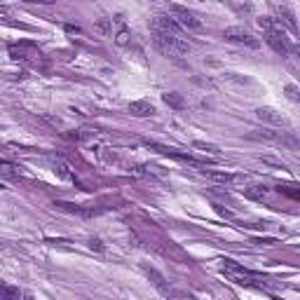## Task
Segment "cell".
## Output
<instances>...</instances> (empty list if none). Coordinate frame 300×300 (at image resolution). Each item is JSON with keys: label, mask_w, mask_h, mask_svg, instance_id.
Segmentation results:
<instances>
[{"label": "cell", "mask_w": 300, "mask_h": 300, "mask_svg": "<svg viewBox=\"0 0 300 300\" xmlns=\"http://www.w3.org/2000/svg\"><path fill=\"white\" fill-rule=\"evenodd\" d=\"M153 40L166 56H178V54H188L190 52V45L185 43L183 38L172 36V33H164V31H155L153 28Z\"/></svg>", "instance_id": "obj_1"}, {"label": "cell", "mask_w": 300, "mask_h": 300, "mask_svg": "<svg viewBox=\"0 0 300 300\" xmlns=\"http://www.w3.org/2000/svg\"><path fill=\"white\" fill-rule=\"evenodd\" d=\"M223 38H225L227 43H235V45H244V47H260V40H258L253 33H249L246 28H239V26H230L223 31Z\"/></svg>", "instance_id": "obj_2"}, {"label": "cell", "mask_w": 300, "mask_h": 300, "mask_svg": "<svg viewBox=\"0 0 300 300\" xmlns=\"http://www.w3.org/2000/svg\"><path fill=\"white\" fill-rule=\"evenodd\" d=\"M169 12H172V17L176 19V21L183 26V28H190V31H197V28H202V21L197 19L195 12H190L188 7L172 5V7H169Z\"/></svg>", "instance_id": "obj_3"}, {"label": "cell", "mask_w": 300, "mask_h": 300, "mask_svg": "<svg viewBox=\"0 0 300 300\" xmlns=\"http://www.w3.org/2000/svg\"><path fill=\"white\" fill-rule=\"evenodd\" d=\"M153 28H155V31L172 33V36H178V38L183 36V26L178 24V21L172 17V14H159V17H155Z\"/></svg>", "instance_id": "obj_4"}, {"label": "cell", "mask_w": 300, "mask_h": 300, "mask_svg": "<svg viewBox=\"0 0 300 300\" xmlns=\"http://www.w3.org/2000/svg\"><path fill=\"white\" fill-rule=\"evenodd\" d=\"M10 54L14 59H21V61H38L40 59V49L31 43H19V45H10Z\"/></svg>", "instance_id": "obj_5"}, {"label": "cell", "mask_w": 300, "mask_h": 300, "mask_svg": "<svg viewBox=\"0 0 300 300\" xmlns=\"http://www.w3.org/2000/svg\"><path fill=\"white\" fill-rule=\"evenodd\" d=\"M265 43L275 49L277 54H282V56L291 54V43H288V38L284 36L282 31H270V33H265Z\"/></svg>", "instance_id": "obj_6"}, {"label": "cell", "mask_w": 300, "mask_h": 300, "mask_svg": "<svg viewBox=\"0 0 300 300\" xmlns=\"http://www.w3.org/2000/svg\"><path fill=\"white\" fill-rule=\"evenodd\" d=\"M207 178L216 181V183H223V185H232V183H244L246 176L244 174H227V172H202Z\"/></svg>", "instance_id": "obj_7"}, {"label": "cell", "mask_w": 300, "mask_h": 300, "mask_svg": "<svg viewBox=\"0 0 300 300\" xmlns=\"http://www.w3.org/2000/svg\"><path fill=\"white\" fill-rule=\"evenodd\" d=\"M256 117H258V120H263V122H268V124H277V127H284V124H286V120H284V117L279 115L275 108H268V106L258 108Z\"/></svg>", "instance_id": "obj_8"}, {"label": "cell", "mask_w": 300, "mask_h": 300, "mask_svg": "<svg viewBox=\"0 0 300 300\" xmlns=\"http://www.w3.org/2000/svg\"><path fill=\"white\" fill-rule=\"evenodd\" d=\"M129 113L136 117H148L155 113V108H153V104H148V101H131V104H129Z\"/></svg>", "instance_id": "obj_9"}, {"label": "cell", "mask_w": 300, "mask_h": 300, "mask_svg": "<svg viewBox=\"0 0 300 300\" xmlns=\"http://www.w3.org/2000/svg\"><path fill=\"white\" fill-rule=\"evenodd\" d=\"M244 195L249 197V199H253V202H265L270 197V190L265 188V185H251V188L244 190Z\"/></svg>", "instance_id": "obj_10"}, {"label": "cell", "mask_w": 300, "mask_h": 300, "mask_svg": "<svg viewBox=\"0 0 300 300\" xmlns=\"http://www.w3.org/2000/svg\"><path fill=\"white\" fill-rule=\"evenodd\" d=\"M162 101H164L169 108H174V111H183V108H185V98L181 96V94H176V92L162 94Z\"/></svg>", "instance_id": "obj_11"}, {"label": "cell", "mask_w": 300, "mask_h": 300, "mask_svg": "<svg viewBox=\"0 0 300 300\" xmlns=\"http://www.w3.org/2000/svg\"><path fill=\"white\" fill-rule=\"evenodd\" d=\"M277 14H279V19H277L279 24H286L291 31H295V17H293V12H291L286 5H279V7H277Z\"/></svg>", "instance_id": "obj_12"}, {"label": "cell", "mask_w": 300, "mask_h": 300, "mask_svg": "<svg viewBox=\"0 0 300 300\" xmlns=\"http://www.w3.org/2000/svg\"><path fill=\"white\" fill-rule=\"evenodd\" d=\"M146 275L153 279V286L157 288V291H162V293H166L169 295V288H166V284H164V277L159 275L157 270H153V268H146Z\"/></svg>", "instance_id": "obj_13"}, {"label": "cell", "mask_w": 300, "mask_h": 300, "mask_svg": "<svg viewBox=\"0 0 300 300\" xmlns=\"http://www.w3.org/2000/svg\"><path fill=\"white\" fill-rule=\"evenodd\" d=\"M0 298L3 300H19L21 298V291L12 286H0Z\"/></svg>", "instance_id": "obj_14"}, {"label": "cell", "mask_w": 300, "mask_h": 300, "mask_svg": "<svg viewBox=\"0 0 300 300\" xmlns=\"http://www.w3.org/2000/svg\"><path fill=\"white\" fill-rule=\"evenodd\" d=\"M0 172H3V176L5 178H19V169L14 164H10L7 159H3V164H0Z\"/></svg>", "instance_id": "obj_15"}, {"label": "cell", "mask_w": 300, "mask_h": 300, "mask_svg": "<svg viewBox=\"0 0 300 300\" xmlns=\"http://www.w3.org/2000/svg\"><path fill=\"white\" fill-rule=\"evenodd\" d=\"M192 146L197 148V150H204V153H211V155H221V148L214 146V143H204V141H195Z\"/></svg>", "instance_id": "obj_16"}, {"label": "cell", "mask_w": 300, "mask_h": 300, "mask_svg": "<svg viewBox=\"0 0 300 300\" xmlns=\"http://www.w3.org/2000/svg\"><path fill=\"white\" fill-rule=\"evenodd\" d=\"M284 92H286L288 101H300V89L295 85H286V87H284Z\"/></svg>", "instance_id": "obj_17"}, {"label": "cell", "mask_w": 300, "mask_h": 300, "mask_svg": "<svg viewBox=\"0 0 300 300\" xmlns=\"http://www.w3.org/2000/svg\"><path fill=\"white\" fill-rule=\"evenodd\" d=\"M54 172L59 174V178H63V181H71V172H68V166L63 164V162H56V164H54Z\"/></svg>", "instance_id": "obj_18"}, {"label": "cell", "mask_w": 300, "mask_h": 300, "mask_svg": "<svg viewBox=\"0 0 300 300\" xmlns=\"http://www.w3.org/2000/svg\"><path fill=\"white\" fill-rule=\"evenodd\" d=\"M96 31L101 33V36H108V33H111V19H98V21H96Z\"/></svg>", "instance_id": "obj_19"}, {"label": "cell", "mask_w": 300, "mask_h": 300, "mask_svg": "<svg viewBox=\"0 0 300 300\" xmlns=\"http://www.w3.org/2000/svg\"><path fill=\"white\" fill-rule=\"evenodd\" d=\"M258 26H260L265 33L277 31V28H275V21H272V19H268V17H260V19H258Z\"/></svg>", "instance_id": "obj_20"}, {"label": "cell", "mask_w": 300, "mask_h": 300, "mask_svg": "<svg viewBox=\"0 0 300 300\" xmlns=\"http://www.w3.org/2000/svg\"><path fill=\"white\" fill-rule=\"evenodd\" d=\"M115 43H117V45H127V43H129V31H127V28H122V31L117 33Z\"/></svg>", "instance_id": "obj_21"}, {"label": "cell", "mask_w": 300, "mask_h": 300, "mask_svg": "<svg viewBox=\"0 0 300 300\" xmlns=\"http://www.w3.org/2000/svg\"><path fill=\"white\" fill-rule=\"evenodd\" d=\"M282 192H284V195H288V197H293V199H300V190H288V188H282Z\"/></svg>", "instance_id": "obj_22"}, {"label": "cell", "mask_w": 300, "mask_h": 300, "mask_svg": "<svg viewBox=\"0 0 300 300\" xmlns=\"http://www.w3.org/2000/svg\"><path fill=\"white\" fill-rule=\"evenodd\" d=\"M89 249H96V251H104V246L98 239H89Z\"/></svg>", "instance_id": "obj_23"}, {"label": "cell", "mask_w": 300, "mask_h": 300, "mask_svg": "<svg viewBox=\"0 0 300 300\" xmlns=\"http://www.w3.org/2000/svg\"><path fill=\"white\" fill-rule=\"evenodd\" d=\"M291 54H295L300 59V45H291Z\"/></svg>", "instance_id": "obj_24"}]
</instances>
